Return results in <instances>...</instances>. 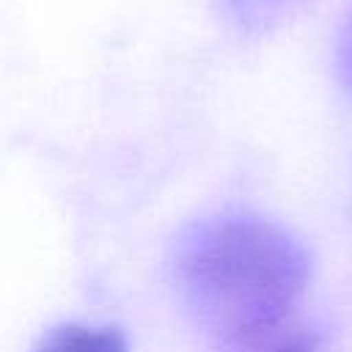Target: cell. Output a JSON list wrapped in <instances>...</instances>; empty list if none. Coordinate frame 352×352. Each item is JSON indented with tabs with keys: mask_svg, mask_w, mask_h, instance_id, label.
<instances>
[{
	"mask_svg": "<svg viewBox=\"0 0 352 352\" xmlns=\"http://www.w3.org/2000/svg\"><path fill=\"white\" fill-rule=\"evenodd\" d=\"M173 278L198 327L245 349L278 333L308 286L311 256L272 220L217 214L179 236Z\"/></svg>",
	"mask_w": 352,
	"mask_h": 352,
	"instance_id": "6da1fadb",
	"label": "cell"
},
{
	"mask_svg": "<svg viewBox=\"0 0 352 352\" xmlns=\"http://www.w3.org/2000/svg\"><path fill=\"white\" fill-rule=\"evenodd\" d=\"M33 352H126V338L110 324L66 322L47 330Z\"/></svg>",
	"mask_w": 352,
	"mask_h": 352,
	"instance_id": "7a4b0ae2",
	"label": "cell"
},
{
	"mask_svg": "<svg viewBox=\"0 0 352 352\" xmlns=\"http://www.w3.org/2000/svg\"><path fill=\"white\" fill-rule=\"evenodd\" d=\"M297 3L300 0H226L234 19L245 28H264V25L280 19Z\"/></svg>",
	"mask_w": 352,
	"mask_h": 352,
	"instance_id": "3957f363",
	"label": "cell"
},
{
	"mask_svg": "<svg viewBox=\"0 0 352 352\" xmlns=\"http://www.w3.org/2000/svg\"><path fill=\"white\" fill-rule=\"evenodd\" d=\"M239 352H316V338L305 330H292V333H275L253 346H245Z\"/></svg>",
	"mask_w": 352,
	"mask_h": 352,
	"instance_id": "277c9868",
	"label": "cell"
},
{
	"mask_svg": "<svg viewBox=\"0 0 352 352\" xmlns=\"http://www.w3.org/2000/svg\"><path fill=\"white\" fill-rule=\"evenodd\" d=\"M338 74H341L344 85L352 91V11H349L346 25L338 38Z\"/></svg>",
	"mask_w": 352,
	"mask_h": 352,
	"instance_id": "5b68a950",
	"label": "cell"
}]
</instances>
